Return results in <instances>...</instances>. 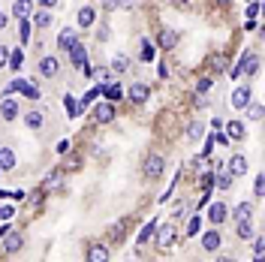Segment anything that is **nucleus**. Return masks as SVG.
<instances>
[{
    "label": "nucleus",
    "instance_id": "4be33fe9",
    "mask_svg": "<svg viewBox=\"0 0 265 262\" xmlns=\"http://www.w3.org/2000/svg\"><path fill=\"white\" fill-rule=\"evenodd\" d=\"M111 69H115V72H127L130 69V57L127 54H115V57H111Z\"/></svg>",
    "mask_w": 265,
    "mask_h": 262
},
{
    "label": "nucleus",
    "instance_id": "bb28decb",
    "mask_svg": "<svg viewBox=\"0 0 265 262\" xmlns=\"http://www.w3.org/2000/svg\"><path fill=\"white\" fill-rule=\"evenodd\" d=\"M214 184L220 187V190H226V187H232V175H229V172H220V175L214 178Z\"/></svg>",
    "mask_w": 265,
    "mask_h": 262
},
{
    "label": "nucleus",
    "instance_id": "a211bd4d",
    "mask_svg": "<svg viewBox=\"0 0 265 262\" xmlns=\"http://www.w3.org/2000/svg\"><path fill=\"white\" fill-rule=\"evenodd\" d=\"M108 259V250L103 247V244H94L91 250H88V262H106Z\"/></svg>",
    "mask_w": 265,
    "mask_h": 262
},
{
    "label": "nucleus",
    "instance_id": "b1692460",
    "mask_svg": "<svg viewBox=\"0 0 265 262\" xmlns=\"http://www.w3.org/2000/svg\"><path fill=\"white\" fill-rule=\"evenodd\" d=\"M57 43H60V49H69V46L75 43V30H72V27L60 30V36H57Z\"/></svg>",
    "mask_w": 265,
    "mask_h": 262
},
{
    "label": "nucleus",
    "instance_id": "79ce46f5",
    "mask_svg": "<svg viewBox=\"0 0 265 262\" xmlns=\"http://www.w3.org/2000/svg\"><path fill=\"white\" fill-rule=\"evenodd\" d=\"M256 15H259V3H250L247 6V18H256Z\"/></svg>",
    "mask_w": 265,
    "mask_h": 262
},
{
    "label": "nucleus",
    "instance_id": "39448f33",
    "mask_svg": "<svg viewBox=\"0 0 265 262\" xmlns=\"http://www.w3.org/2000/svg\"><path fill=\"white\" fill-rule=\"evenodd\" d=\"M0 238H3V250H6V253H18L21 244H24V238H21L15 229H9L6 235H0Z\"/></svg>",
    "mask_w": 265,
    "mask_h": 262
},
{
    "label": "nucleus",
    "instance_id": "4468645a",
    "mask_svg": "<svg viewBox=\"0 0 265 262\" xmlns=\"http://www.w3.org/2000/svg\"><path fill=\"white\" fill-rule=\"evenodd\" d=\"M24 124H27L30 130H40V127L46 124V118H43V111H40V108H30V111H27V118H24Z\"/></svg>",
    "mask_w": 265,
    "mask_h": 262
},
{
    "label": "nucleus",
    "instance_id": "f8f14e48",
    "mask_svg": "<svg viewBox=\"0 0 265 262\" xmlns=\"http://www.w3.org/2000/svg\"><path fill=\"white\" fill-rule=\"evenodd\" d=\"M9 169H15V151L0 148V172H9Z\"/></svg>",
    "mask_w": 265,
    "mask_h": 262
},
{
    "label": "nucleus",
    "instance_id": "72a5a7b5",
    "mask_svg": "<svg viewBox=\"0 0 265 262\" xmlns=\"http://www.w3.org/2000/svg\"><path fill=\"white\" fill-rule=\"evenodd\" d=\"M60 175H63L60 169H54V172H49V178H46V187H57V184H60Z\"/></svg>",
    "mask_w": 265,
    "mask_h": 262
},
{
    "label": "nucleus",
    "instance_id": "f03ea898",
    "mask_svg": "<svg viewBox=\"0 0 265 262\" xmlns=\"http://www.w3.org/2000/svg\"><path fill=\"white\" fill-rule=\"evenodd\" d=\"M69 60H72L75 69H88V63H85V60H88V52H85V46H82L79 40L69 46Z\"/></svg>",
    "mask_w": 265,
    "mask_h": 262
},
{
    "label": "nucleus",
    "instance_id": "f3484780",
    "mask_svg": "<svg viewBox=\"0 0 265 262\" xmlns=\"http://www.w3.org/2000/svg\"><path fill=\"white\" fill-rule=\"evenodd\" d=\"M94 21H97V9H94V6L79 9V24H82V27H91Z\"/></svg>",
    "mask_w": 265,
    "mask_h": 262
},
{
    "label": "nucleus",
    "instance_id": "f257e3e1",
    "mask_svg": "<svg viewBox=\"0 0 265 262\" xmlns=\"http://www.w3.org/2000/svg\"><path fill=\"white\" fill-rule=\"evenodd\" d=\"M163 169H166V163H163L160 154H148V160H145V175H148L151 181H157V178L163 175Z\"/></svg>",
    "mask_w": 265,
    "mask_h": 262
},
{
    "label": "nucleus",
    "instance_id": "58836bf2",
    "mask_svg": "<svg viewBox=\"0 0 265 262\" xmlns=\"http://www.w3.org/2000/svg\"><path fill=\"white\" fill-rule=\"evenodd\" d=\"M12 214H15V208H12V205H0V220H9Z\"/></svg>",
    "mask_w": 265,
    "mask_h": 262
},
{
    "label": "nucleus",
    "instance_id": "c03bdc74",
    "mask_svg": "<svg viewBox=\"0 0 265 262\" xmlns=\"http://www.w3.org/2000/svg\"><path fill=\"white\" fill-rule=\"evenodd\" d=\"M97 40H103V43H106V40H108V27H106V24H103V27H100V33H97Z\"/></svg>",
    "mask_w": 265,
    "mask_h": 262
},
{
    "label": "nucleus",
    "instance_id": "37998d69",
    "mask_svg": "<svg viewBox=\"0 0 265 262\" xmlns=\"http://www.w3.org/2000/svg\"><path fill=\"white\" fill-rule=\"evenodd\" d=\"M9 63V49H0V66Z\"/></svg>",
    "mask_w": 265,
    "mask_h": 262
},
{
    "label": "nucleus",
    "instance_id": "49530a36",
    "mask_svg": "<svg viewBox=\"0 0 265 262\" xmlns=\"http://www.w3.org/2000/svg\"><path fill=\"white\" fill-rule=\"evenodd\" d=\"M262 181H265V178L259 175V178H256V196H262V190H265V187H262Z\"/></svg>",
    "mask_w": 265,
    "mask_h": 262
},
{
    "label": "nucleus",
    "instance_id": "4c0bfd02",
    "mask_svg": "<svg viewBox=\"0 0 265 262\" xmlns=\"http://www.w3.org/2000/svg\"><path fill=\"white\" fill-rule=\"evenodd\" d=\"M253 256H256V259H262V256H265V241H262V235L256 238V250H253Z\"/></svg>",
    "mask_w": 265,
    "mask_h": 262
},
{
    "label": "nucleus",
    "instance_id": "20e7f679",
    "mask_svg": "<svg viewBox=\"0 0 265 262\" xmlns=\"http://www.w3.org/2000/svg\"><path fill=\"white\" fill-rule=\"evenodd\" d=\"M9 91H21V94H24V97H30V100L40 97V88H36L33 82H27V79H15V82L9 85Z\"/></svg>",
    "mask_w": 265,
    "mask_h": 262
},
{
    "label": "nucleus",
    "instance_id": "f704fd0d",
    "mask_svg": "<svg viewBox=\"0 0 265 262\" xmlns=\"http://www.w3.org/2000/svg\"><path fill=\"white\" fill-rule=\"evenodd\" d=\"M250 111H247V115H250V121H262V105L259 103H253V105H247Z\"/></svg>",
    "mask_w": 265,
    "mask_h": 262
},
{
    "label": "nucleus",
    "instance_id": "ea45409f",
    "mask_svg": "<svg viewBox=\"0 0 265 262\" xmlns=\"http://www.w3.org/2000/svg\"><path fill=\"white\" fill-rule=\"evenodd\" d=\"M27 36H30V21L21 18V43H27Z\"/></svg>",
    "mask_w": 265,
    "mask_h": 262
},
{
    "label": "nucleus",
    "instance_id": "9b49d317",
    "mask_svg": "<svg viewBox=\"0 0 265 262\" xmlns=\"http://www.w3.org/2000/svg\"><path fill=\"white\" fill-rule=\"evenodd\" d=\"M220 241H223L220 229H208V232L202 235V247H205V250H217V247H220Z\"/></svg>",
    "mask_w": 265,
    "mask_h": 262
},
{
    "label": "nucleus",
    "instance_id": "cd10ccee",
    "mask_svg": "<svg viewBox=\"0 0 265 262\" xmlns=\"http://www.w3.org/2000/svg\"><path fill=\"white\" fill-rule=\"evenodd\" d=\"M49 24H52V9L36 12V27H49Z\"/></svg>",
    "mask_w": 265,
    "mask_h": 262
},
{
    "label": "nucleus",
    "instance_id": "412c9836",
    "mask_svg": "<svg viewBox=\"0 0 265 262\" xmlns=\"http://www.w3.org/2000/svg\"><path fill=\"white\" fill-rule=\"evenodd\" d=\"M63 103H66V115H69V118H79V115H82V111H85V108H82L85 103H75L72 97H66Z\"/></svg>",
    "mask_w": 265,
    "mask_h": 262
},
{
    "label": "nucleus",
    "instance_id": "ddd939ff",
    "mask_svg": "<svg viewBox=\"0 0 265 262\" xmlns=\"http://www.w3.org/2000/svg\"><path fill=\"white\" fill-rule=\"evenodd\" d=\"M111 118H115V105H111V103H100L97 105V121L100 124H108Z\"/></svg>",
    "mask_w": 265,
    "mask_h": 262
},
{
    "label": "nucleus",
    "instance_id": "aec40b11",
    "mask_svg": "<svg viewBox=\"0 0 265 262\" xmlns=\"http://www.w3.org/2000/svg\"><path fill=\"white\" fill-rule=\"evenodd\" d=\"M0 115H3V121H15V115H18V105H15L12 100H3V108H0Z\"/></svg>",
    "mask_w": 265,
    "mask_h": 262
},
{
    "label": "nucleus",
    "instance_id": "9d476101",
    "mask_svg": "<svg viewBox=\"0 0 265 262\" xmlns=\"http://www.w3.org/2000/svg\"><path fill=\"white\" fill-rule=\"evenodd\" d=\"M208 217H211L214 226H220V223H223L226 217H229V208H226L223 202H214V205H211V211H208Z\"/></svg>",
    "mask_w": 265,
    "mask_h": 262
},
{
    "label": "nucleus",
    "instance_id": "dca6fc26",
    "mask_svg": "<svg viewBox=\"0 0 265 262\" xmlns=\"http://www.w3.org/2000/svg\"><path fill=\"white\" fill-rule=\"evenodd\" d=\"M244 172H247V160H244L241 154H235V157L229 160V175L235 178V175H244Z\"/></svg>",
    "mask_w": 265,
    "mask_h": 262
},
{
    "label": "nucleus",
    "instance_id": "2f4dec72",
    "mask_svg": "<svg viewBox=\"0 0 265 262\" xmlns=\"http://www.w3.org/2000/svg\"><path fill=\"white\" fill-rule=\"evenodd\" d=\"M202 133H205V127H202V124H190V130H187V136H190L193 142H196V139H202Z\"/></svg>",
    "mask_w": 265,
    "mask_h": 262
},
{
    "label": "nucleus",
    "instance_id": "8fccbe9b",
    "mask_svg": "<svg viewBox=\"0 0 265 262\" xmlns=\"http://www.w3.org/2000/svg\"><path fill=\"white\" fill-rule=\"evenodd\" d=\"M6 27V15H0V30H3Z\"/></svg>",
    "mask_w": 265,
    "mask_h": 262
},
{
    "label": "nucleus",
    "instance_id": "3c124183",
    "mask_svg": "<svg viewBox=\"0 0 265 262\" xmlns=\"http://www.w3.org/2000/svg\"><path fill=\"white\" fill-rule=\"evenodd\" d=\"M223 3H226V0H223Z\"/></svg>",
    "mask_w": 265,
    "mask_h": 262
},
{
    "label": "nucleus",
    "instance_id": "473e14b6",
    "mask_svg": "<svg viewBox=\"0 0 265 262\" xmlns=\"http://www.w3.org/2000/svg\"><path fill=\"white\" fill-rule=\"evenodd\" d=\"M21 63H24V54H21V52H12V54H9V66H12V69H21Z\"/></svg>",
    "mask_w": 265,
    "mask_h": 262
},
{
    "label": "nucleus",
    "instance_id": "a19ab883",
    "mask_svg": "<svg viewBox=\"0 0 265 262\" xmlns=\"http://www.w3.org/2000/svg\"><path fill=\"white\" fill-rule=\"evenodd\" d=\"M94 76H97V82H106L111 76V69H94Z\"/></svg>",
    "mask_w": 265,
    "mask_h": 262
},
{
    "label": "nucleus",
    "instance_id": "5701e85b",
    "mask_svg": "<svg viewBox=\"0 0 265 262\" xmlns=\"http://www.w3.org/2000/svg\"><path fill=\"white\" fill-rule=\"evenodd\" d=\"M226 133H229V139H244V124L241 121H229L226 124Z\"/></svg>",
    "mask_w": 265,
    "mask_h": 262
},
{
    "label": "nucleus",
    "instance_id": "09e8293b",
    "mask_svg": "<svg viewBox=\"0 0 265 262\" xmlns=\"http://www.w3.org/2000/svg\"><path fill=\"white\" fill-rule=\"evenodd\" d=\"M175 6H190V0H172Z\"/></svg>",
    "mask_w": 265,
    "mask_h": 262
},
{
    "label": "nucleus",
    "instance_id": "e433bc0d",
    "mask_svg": "<svg viewBox=\"0 0 265 262\" xmlns=\"http://www.w3.org/2000/svg\"><path fill=\"white\" fill-rule=\"evenodd\" d=\"M211 85H214L211 79H199V82H196V91H199V94H205V91H211Z\"/></svg>",
    "mask_w": 265,
    "mask_h": 262
},
{
    "label": "nucleus",
    "instance_id": "0eeeda50",
    "mask_svg": "<svg viewBox=\"0 0 265 262\" xmlns=\"http://www.w3.org/2000/svg\"><path fill=\"white\" fill-rule=\"evenodd\" d=\"M148 97H151V91H148V85H142V82H136V85H130V100H133L136 105H142V103H148Z\"/></svg>",
    "mask_w": 265,
    "mask_h": 262
},
{
    "label": "nucleus",
    "instance_id": "c756f323",
    "mask_svg": "<svg viewBox=\"0 0 265 262\" xmlns=\"http://www.w3.org/2000/svg\"><path fill=\"white\" fill-rule=\"evenodd\" d=\"M238 238H244V241H247V238H253V229H250V223H247V220H241V223H238Z\"/></svg>",
    "mask_w": 265,
    "mask_h": 262
},
{
    "label": "nucleus",
    "instance_id": "423d86ee",
    "mask_svg": "<svg viewBox=\"0 0 265 262\" xmlns=\"http://www.w3.org/2000/svg\"><path fill=\"white\" fill-rule=\"evenodd\" d=\"M172 244H175V229H172V223H166V226L157 232V247L160 250H169Z\"/></svg>",
    "mask_w": 265,
    "mask_h": 262
},
{
    "label": "nucleus",
    "instance_id": "a18cd8bd",
    "mask_svg": "<svg viewBox=\"0 0 265 262\" xmlns=\"http://www.w3.org/2000/svg\"><path fill=\"white\" fill-rule=\"evenodd\" d=\"M118 3H121V0H103V6H106V9H115Z\"/></svg>",
    "mask_w": 265,
    "mask_h": 262
},
{
    "label": "nucleus",
    "instance_id": "de8ad7c7",
    "mask_svg": "<svg viewBox=\"0 0 265 262\" xmlns=\"http://www.w3.org/2000/svg\"><path fill=\"white\" fill-rule=\"evenodd\" d=\"M40 3H43L46 9H54V6H57V0H40Z\"/></svg>",
    "mask_w": 265,
    "mask_h": 262
},
{
    "label": "nucleus",
    "instance_id": "7c9ffc66",
    "mask_svg": "<svg viewBox=\"0 0 265 262\" xmlns=\"http://www.w3.org/2000/svg\"><path fill=\"white\" fill-rule=\"evenodd\" d=\"M202 229V220H199V214L196 217H190V223H187V235H196Z\"/></svg>",
    "mask_w": 265,
    "mask_h": 262
},
{
    "label": "nucleus",
    "instance_id": "a878e982",
    "mask_svg": "<svg viewBox=\"0 0 265 262\" xmlns=\"http://www.w3.org/2000/svg\"><path fill=\"white\" fill-rule=\"evenodd\" d=\"M103 91H106V97H108V100H118V97L124 94V88H121V85H115V82H111V85H103Z\"/></svg>",
    "mask_w": 265,
    "mask_h": 262
},
{
    "label": "nucleus",
    "instance_id": "c85d7f7f",
    "mask_svg": "<svg viewBox=\"0 0 265 262\" xmlns=\"http://www.w3.org/2000/svg\"><path fill=\"white\" fill-rule=\"evenodd\" d=\"M139 57H142V60H145V63H148V60H154V46H151V43H148V40H145V43H142V54H139Z\"/></svg>",
    "mask_w": 265,
    "mask_h": 262
},
{
    "label": "nucleus",
    "instance_id": "6ab92c4d",
    "mask_svg": "<svg viewBox=\"0 0 265 262\" xmlns=\"http://www.w3.org/2000/svg\"><path fill=\"white\" fill-rule=\"evenodd\" d=\"M160 46H163V49H175V46H178V33L166 27V30L160 33Z\"/></svg>",
    "mask_w": 265,
    "mask_h": 262
},
{
    "label": "nucleus",
    "instance_id": "1a4fd4ad",
    "mask_svg": "<svg viewBox=\"0 0 265 262\" xmlns=\"http://www.w3.org/2000/svg\"><path fill=\"white\" fill-rule=\"evenodd\" d=\"M57 69H60V63H57V57L52 54V57H43L40 60V72L46 79H52V76H57Z\"/></svg>",
    "mask_w": 265,
    "mask_h": 262
},
{
    "label": "nucleus",
    "instance_id": "393cba45",
    "mask_svg": "<svg viewBox=\"0 0 265 262\" xmlns=\"http://www.w3.org/2000/svg\"><path fill=\"white\" fill-rule=\"evenodd\" d=\"M235 220L241 223V220H250V214H253V205H247V202H241V205H235Z\"/></svg>",
    "mask_w": 265,
    "mask_h": 262
},
{
    "label": "nucleus",
    "instance_id": "c9c22d12",
    "mask_svg": "<svg viewBox=\"0 0 265 262\" xmlns=\"http://www.w3.org/2000/svg\"><path fill=\"white\" fill-rule=\"evenodd\" d=\"M154 226H157V223H148V226L142 229V235H139V244H145V241H148L151 235H154Z\"/></svg>",
    "mask_w": 265,
    "mask_h": 262
},
{
    "label": "nucleus",
    "instance_id": "6e6552de",
    "mask_svg": "<svg viewBox=\"0 0 265 262\" xmlns=\"http://www.w3.org/2000/svg\"><path fill=\"white\" fill-rule=\"evenodd\" d=\"M232 105H235V108H247V105H250V88H247V85L235 88V94H232Z\"/></svg>",
    "mask_w": 265,
    "mask_h": 262
},
{
    "label": "nucleus",
    "instance_id": "2eb2a0df",
    "mask_svg": "<svg viewBox=\"0 0 265 262\" xmlns=\"http://www.w3.org/2000/svg\"><path fill=\"white\" fill-rule=\"evenodd\" d=\"M12 12H15L18 18H30V12H33V0H15Z\"/></svg>",
    "mask_w": 265,
    "mask_h": 262
},
{
    "label": "nucleus",
    "instance_id": "7ed1b4c3",
    "mask_svg": "<svg viewBox=\"0 0 265 262\" xmlns=\"http://www.w3.org/2000/svg\"><path fill=\"white\" fill-rule=\"evenodd\" d=\"M259 69V57L253 54V52H247L244 57H241V63L235 66V76H241V72H247V76H250V72H256Z\"/></svg>",
    "mask_w": 265,
    "mask_h": 262
}]
</instances>
